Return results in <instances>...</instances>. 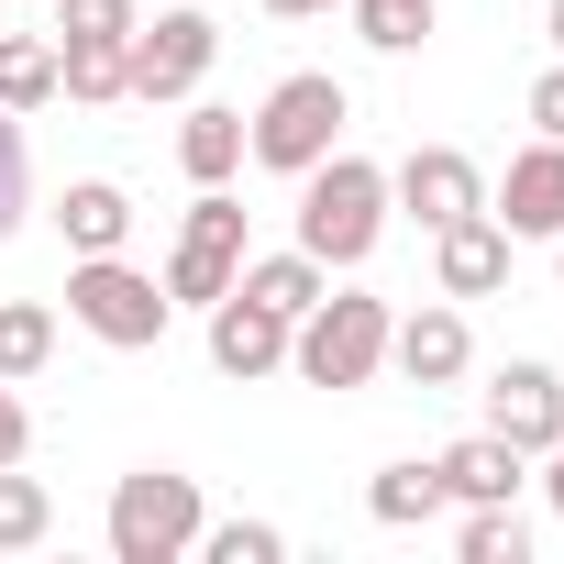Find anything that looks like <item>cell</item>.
I'll return each instance as SVG.
<instances>
[{"label":"cell","instance_id":"7","mask_svg":"<svg viewBox=\"0 0 564 564\" xmlns=\"http://www.w3.org/2000/svg\"><path fill=\"white\" fill-rule=\"evenodd\" d=\"M210 56H221V23L188 12V0L155 12V23H133V100H199Z\"/></svg>","mask_w":564,"mask_h":564},{"label":"cell","instance_id":"25","mask_svg":"<svg viewBox=\"0 0 564 564\" xmlns=\"http://www.w3.org/2000/svg\"><path fill=\"white\" fill-rule=\"evenodd\" d=\"M188 553L199 564H289V531H276V520H199Z\"/></svg>","mask_w":564,"mask_h":564},{"label":"cell","instance_id":"26","mask_svg":"<svg viewBox=\"0 0 564 564\" xmlns=\"http://www.w3.org/2000/svg\"><path fill=\"white\" fill-rule=\"evenodd\" d=\"M23 210H34V155H23V111H0V243L23 232Z\"/></svg>","mask_w":564,"mask_h":564},{"label":"cell","instance_id":"15","mask_svg":"<svg viewBox=\"0 0 564 564\" xmlns=\"http://www.w3.org/2000/svg\"><path fill=\"white\" fill-rule=\"evenodd\" d=\"M232 289H243V300H265L276 322H300V311H311V300L333 289V265L289 243V254H243V265H232Z\"/></svg>","mask_w":564,"mask_h":564},{"label":"cell","instance_id":"24","mask_svg":"<svg viewBox=\"0 0 564 564\" xmlns=\"http://www.w3.org/2000/svg\"><path fill=\"white\" fill-rule=\"evenodd\" d=\"M344 12H355V34L377 56H421L432 45V0H344Z\"/></svg>","mask_w":564,"mask_h":564},{"label":"cell","instance_id":"10","mask_svg":"<svg viewBox=\"0 0 564 564\" xmlns=\"http://www.w3.org/2000/svg\"><path fill=\"white\" fill-rule=\"evenodd\" d=\"M487 210H498V232L509 243H553L564 232V144L542 133V144H520L509 155V177L487 188Z\"/></svg>","mask_w":564,"mask_h":564},{"label":"cell","instance_id":"9","mask_svg":"<svg viewBox=\"0 0 564 564\" xmlns=\"http://www.w3.org/2000/svg\"><path fill=\"white\" fill-rule=\"evenodd\" d=\"M476 432H498V443H520V454H553L564 443V377L542 366V355H509L498 377H487V421Z\"/></svg>","mask_w":564,"mask_h":564},{"label":"cell","instance_id":"6","mask_svg":"<svg viewBox=\"0 0 564 564\" xmlns=\"http://www.w3.org/2000/svg\"><path fill=\"white\" fill-rule=\"evenodd\" d=\"M243 254H254V243H243V199H232V188H199L188 221H177V254H166V300H177V311H210V300L232 289Z\"/></svg>","mask_w":564,"mask_h":564},{"label":"cell","instance_id":"29","mask_svg":"<svg viewBox=\"0 0 564 564\" xmlns=\"http://www.w3.org/2000/svg\"><path fill=\"white\" fill-rule=\"evenodd\" d=\"M531 122H542V133H553V144H564V56H553V67H542V78H531Z\"/></svg>","mask_w":564,"mask_h":564},{"label":"cell","instance_id":"1","mask_svg":"<svg viewBox=\"0 0 564 564\" xmlns=\"http://www.w3.org/2000/svg\"><path fill=\"white\" fill-rule=\"evenodd\" d=\"M377 243H388V166L333 144V155L300 177V254H322L333 276H355Z\"/></svg>","mask_w":564,"mask_h":564},{"label":"cell","instance_id":"23","mask_svg":"<svg viewBox=\"0 0 564 564\" xmlns=\"http://www.w3.org/2000/svg\"><path fill=\"white\" fill-rule=\"evenodd\" d=\"M56 100V45L45 34H0V111H45Z\"/></svg>","mask_w":564,"mask_h":564},{"label":"cell","instance_id":"31","mask_svg":"<svg viewBox=\"0 0 564 564\" xmlns=\"http://www.w3.org/2000/svg\"><path fill=\"white\" fill-rule=\"evenodd\" d=\"M276 23H311V12H344V0H265Z\"/></svg>","mask_w":564,"mask_h":564},{"label":"cell","instance_id":"17","mask_svg":"<svg viewBox=\"0 0 564 564\" xmlns=\"http://www.w3.org/2000/svg\"><path fill=\"white\" fill-rule=\"evenodd\" d=\"M454 498H443V465H421V454H399V465H377V487H366V520L377 531H421V520H443Z\"/></svg>","mask_w":564,"mask_h":564},{"label":"cell","instance_id":"14","mask_svg":"<svg viewBox=\"0 0 564 564\" xmlns=\"http://www.w3.org/2000/svg\"><path fill=\"white\" fill-rule=\"evenodd\" d=\"M432 465H443V498H454V509L520 498V476H531V454H520V443H498V432H465V443H443Z\"/></svg>","mask_w":564,"mask_h":564},{"label":"cell","instance_id":"32","mask_svg":"<svg viewBox=\"0 0 564 564\" xmlns=\"http://www.w3.org/2000/svg\"><path fill=\"white\" fill-rule=\"evenodd\" d=\"M542 45H553V56H564V0H542Z\"/></svg>","mask_w":564,"mask_h":564},{"label":"cell","instance_id":"16","mask_svg":"<svg viewBox=\"0 0 564 564\" xmlns=\"http://www.w3.org/2000/svg\"><path fill=\"white\" fill-rule=\"evenodd\" d=\"M56 232H67V254H122V232H133V199H122L111 177H67V199H56Z\"/></svg>","mask_w":564,"mask_h":564},{"label":"cell","instance_id":"4","mask_svg":"<svg viewBox=\"0 0 564 564\" xmlns=\"http://www.w3.org/2000/svg\"><path fill=\"white\" fill-rule=\"evenodd\" d=\"M199 476H177V465H133L122 487H111V520H100V542H111V564H188V542H199Z\"/></svg>","mask_w":564,"mask_h":564},{"label":"cell","instance_id":"20","mask_svg":"<svg viewBox=\"0 0 564 564\" xmlns=\"http://www.w3.org/2000/svg\"><path fill=\"white\" fill-rule=\"evenodd\" d=\"M454 553H465V564H531V520H520V498L465 509V520H454Z\"/></svg>","mask_w":564,"mask_h":564},{"label":"cell","instance_id":"22","mask_svg":"<svg viewBox=\"0 0 564 564\" xmlns=\"http://www.w3.org/2000/svg\"><path fill=\"white\" fill-rule=\"evenodd\" d=\"M45 531H56V487L23 476V465H0V553H34Z\"/></svg>","mask_w":564,"mask_h":564},{"label":"cell","instance_id":"2","mask_svg":"<svg viewBox=\"0 0 564 564\" xmlns=\"http://www.w3.org/2000/svg\"><path fill=\"white\" fill-rule=\"evenodd\" d=\"M344 122H355V89H344L333 67H300V78H276V89L243 111V155L276 166V177H311V166L344 144Z\"/></svg>","mask_w":564,"mask_h":564},{"label":"cell","instance_id":"11","mask_svg":"<svg viewBox=\"0 0 564 564\" xmlns=\"http://www.w3.org/2000/svg\"><path fill=\"white\" fill-rule=\"evenodd\" d=\"M388 366H399L410 388H465V366H476L465 311H454V300H421L410 322H388Z\"/></svg>","mask_w":564,"mask_h":564},{"label":"cell","instance_id":"33","mask_svg":"<svg viewBox=\"0 0 564 564\" xmlns=\"http://www.w3.org/2000/svg\"><path fill=\"white\" fill-rule=\"evenodd\" d=\"M553 276H564V232H553Z\"/></svg>","mask_w":564,"mask_h":564},{"label":"cell","instance_id":"5","mask_svg":"<svg viewBox=\"0 0 564 564\" xmlns=\"http://www.w3.org/2000/svg\"><path fill=\"white\" fill-rule=\"evenodd\" d=\"M67 322L89 344H111V355H144V344H166L177 300L155 289L144 265H122V254H67Z\"/></svg>","mask_w":564,"mask_h":564},{"label":"cell","instance_id":"12","mask_svg":"<svg viewBox=\"0 0 564 564\" xmlns=\"http://www.w3.org/2000/svg\"><path fill=\"white\" fill-rule=\"evenodd\" d=\"M432 289H443V300H498V289H509V232H498V210H465V221L432 232Z\"/></svg>","mask_w":564,"mask_h":564},{"label":"cell","instance_id":"8","mask_svg":"<svg viewBox=\"0 0 564 564\" xmlns=\"http://www.w3.org/2000/svg\"><path fill=\"white\" fill-rule=\"evenodd\" d=\"M388 199L421 221V232H443V221H465V210H487V166L465 155V144H410L399 166H388Z\"/></svg>","mask_w":564,"mask_h":564},{"label":"cell","instance_id":"27","mask_svg":"<svg viewBox=\"0 0 564 564\" xmlns=\"http://www.w3.org/2000/svg\"><path fill=\"white\" fill-rule=\"evenodd\" d=\"M56 12V45H89V34H133V0H45Z\"/></svg>","mask_w":564,"mask_h":564},{"label":"cell","instance_id":"18","mask_svg":"<svg viewBox=\"0 0 564 564\" xmlns=\"http://www.w3.org/2000/svg\"><path fill=\"white\" fill-rule=\"evenodd\" d=\"M56 89L67 100H133V34H89V45H56Z\"/></svg>","mask_w":564,"mask_h":564},{"label":"cell","instance_id":"3","mask_svg":"<svg viewBox=\"0 0 564 564\" xmlns=\"http://www.w3.org/2000/svg\"><path fill=\"white\" fill-rule=\"evenodd\" d=\"M388 300H366V289H322L300 322H289V377H311V388H366L377 366H388Z\"/></svg>","mask_w":564,"mask_h":564},{"label":"cell","instance_id":"21","mask_svg":"<svg viewBox=\"0 0 564 564\" xmlns=\"http://www.w3.org/2000/svg\"><path fill=\"white\" fill-rule=\"evenodd\" d=\"M45 366H56V311H45V300H0V377L23 388V377H45Z\"/></svg>","mask_w":564,"mask_h":564},{"label":"cell","instance_id":"30","mask_svg":"<svg viewBox=\"0 0 564 564\" xmlns=\"http://www.w3.org/2000/svg\"><path fill=\"white\" fill-rule=\"evenodd\" d=\"M531 465H542V498H553V520H564V443H553V454H531Z\"/></svg>","mask_w":564,"mask_h":564},{"label":"cell","instance_id":"19","mask_svg":"<svg viewBox=\"0 0 564 564\" xmlns=\"http://www.w3.org/2000/svg\"><path fill=\"white\" fill-rule=\"evenodd\" d=\"M177 166H188L199 188H232V166H243V111H221V100H199V111L177 122Z\"/></svg>","mask_w":564,"mask_h":564},{"label":"cell","instance_id":"13","mask_svg":"<svg viewBox=\"0 0 564 564\" xmlns=\"http://www.w3.org/2000/svg\"><path fill=\"white\" fill-rule=\"evenodd\" d=\"M210 366H221L232 388L276 377V366H289V322H276L265 300H243V289H221V300H210Z\"/></svg>","mask_w":564,"mask_h":564},{"label":"cell","instance_id":"28","mask_svg":"<svg viewBox=\"0 0 564 564\" xmlns=\"http://www.w3.org/2000/svg\"><path fill=\"white\" fill-rule=\"evenodd\" d=\"M34 454V410L12 399V377H0V465H23Z\"/></svg>","mask_w":564,"mask_h":564}]
</instances>
